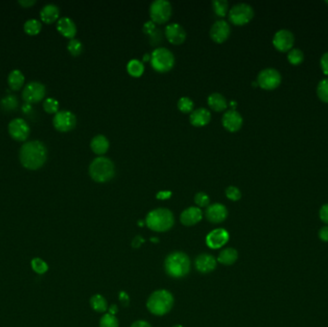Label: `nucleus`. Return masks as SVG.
I'll return each instance as SVG.
<instances>
[{"label":"nucleus","mask_w":328,"mask_h":327,"mask_svg":"<svg viewBox=\"0 0 328 327\" xmlns=\"http://www.w3.org/2000/svg\"><path fill=\"white\" fill-rule=\"evenodd\" d=\"M47 158L46 146L39 140L25 142L19 150V160L25 168L37 170L45 164Z\"/></svg>","instance_id":"f257e3e1"},{"label":"nucleus","mask_w":328,"mask_h":327,"mask_svg":"<svg viewBox=\"0 0 328 327\" xmlns=\"http://www.w3.org/2000/svg\"><path fill=\"white\" fill-rule=\"evenodd\" d=\"M174 215L167 208H157L147 214L145 224L153 231L163 232L171 229L174 225Z\"/></svg>","instance_id":"f03ea898"},{"label":"nucleus","mask_w":328,"mask_h":327,"mask_svg":"<svg viewBox=\"0 0 328 327\" xmlns=\"http://www.w3.org/2000/svg\"><path fill=\"white\" fill-rule=\"evenodd\" d=\"M189 257L181 252H175L169 254L164 262V268L167 275L171 278H184L190 270Z\"/></svg>","instance_id":"7ed1b4c3"},{"label":"nucleus","mask_w":328,"mask_h":327,"mask_svg":"<svg viewBox=\"0 0 328 327\" xmlns=\"http://www.w3.org/2000/svg\"><path fill=\"white\" fill-rule=\"evenodd\" d=\"M88 172L92 180L97 182H106L114 177L115 167L109 157L98 156L91 161Z\"/></svg>","instance_id":"20e7f679"},{"label":"nucleus","mask_w":328,"mask_h":327,"mask_svg":"<svg viewBox=\"0 0 328 327\" xmlns=\"http://www.w3.org/2000/svg\"><path fill=\"white\" fill-rule=\"evenodd\" d=\"M174 297L167 290H158L154 292L147 302V308L154 315L163 316L172 309Z\"/></svg>","instance_id":"39448f33"},{"label":"nucleus","mask_w":328,"mask_h":327,"mask_svg":"<svg viewBox=\"0 0 328 327\" xmlns=\"http://www.w3.org/2000/svg\"><path fill=\"white\" fill-rule=\"evenodd\" d=\"M151 65L156 71L167 72L175 65L174 54L167 48L159 47L153 51Z\"/></svg>","instance_id":"423d86ee"},{"label":"nucleus","mask_w":328,"mask_h":327,"mask_svg":"<svg viewBox=\"0 0 328 327\" xmlns=\"http://www.w3.org/2000/svg\"><path fill=\"white\" fill-rule=\"evenodd\" d=\"M150 17L155 23H165L172 15V5L167 0H155L150 6Z\"/></svg>","instance_id":"0eeeda50"},{"label":"nucleus","mask_w":328,"mask_h":327,"mask_svg":"<svg viewBox=\"0 0 328 327\" xmlns=\"http://www.w3.org/2000/svg\"><path fill=\"white\" fill-rule=\"evenodd\" d=\"M254 16V9L247 3H238L234 5L229 13L230 20L235 25L247 24L253 19Z\"/></svg>","instance_id":"6e6552de"},{"label":"nucleus","mask_w":328,"mask_h":327,"mask_svg":"<svg viewBox=\"0 0 328 327\" xmlns=\"http://www.w3.org/2000/svg\"><path fill=\"white\" fill-rule=\"evenodd\" d=\"M281 75L274 68H265L257 77V85L263 90H272L280 87Z\"/></svg>","instance_id":"1a4fd4ad"},{"label":"nucleus","mask_w":328,"mask_h":327,"mask_svg":"<svg viewBox=\"0 0 328 327\" xmlns=\"http://www.w3.org/2000/svg\"><path fill=\"white\" fill-rule=\"evenodd\" d=\"M46 90L43 84L40 82H31L27 84L22 91V98L26 103H37L44 98Z\"/></svg>","instance_id":"9d476101"},{"label":"nucleus","mask_w":328,"mask_h":327,"mask_svg":"<svg viewBox=\"0 0 328 327\" xmlns=\"http://www.w3.org/2000/svg\"><path fill=\"white\" fill-rule=\"evenodd\" d=\"M76 116L69 111L58 112L53 118V125L58 131H71L76 126Z\"/></svg>","instance_id":"9b49d317"},{"label":"nucleus","mask_w":328,"mask_h":327,"mask_svg":"<svg viewBox=\"0 0 328 327\" xmlns=\"http://www.w3.org/2000/svg\"><path fill=\"white\" fill-rule=\"evenodd\" d=\"M10 135L17 141H25L30 134V127L22 118H15L9 123Z\"/></svg>","instance_id":"f8f14e48"},{"label":"nucleus","mask_w":328,"mask_h":327,"mask_svg":"<svg viewBox=\"0 0 328 327\" xmlns=\"http://www.w3.org/2000/svg\"><path fill=\"white\" fill-rule=\"evenodd\" d=\"M294 42H295L294 35L289 30H285V29L277 31L272 39L273 46L280 52H289L292 49Z\"/></svg>","instance_id":"ddd939ff"},{"label":"nucleus","mask_w":328,"mask_h":327,"mask_svg":"<svg viewBox=\"0 0 328 327\" xmlns=\"http://www.w3.org/2000/svg\"><path fill=\"white\" fill-rule=\"evenodd\" d=\"M209 35L211 39L218 43L226 41L231 35V26L225 20H217L210 28Z\"/></svg>","instance_id":"4468645a"},{"label":"nucleus","mask_w":328,"mask_h":327,"mask_svg":"<svg viewBox=\"0 0 328 327\" xmlns=\"http://www.w3.org/2000/svg\"><path fill=\"white\" fill-rule=\"evenodd\" d=\"M230 240L229 232L224 229H216L210 231L207 236V245L213 250L224 247Z\"/></svg>","instance_id":"2eb2a0df"},{"label":"nucleus","mask_w":328,"mask_h":327,"mask_svg":"<svg viewBox=\"0 0 328 327\" xmlns=\"http://www.w3.org/2000/svg\"><path fill=\"white\" fill-rule=\"evenodd\" d=\"M222 122L228 131H237L243 125V117L237 111L230 110L224 113Z\"/></svg>","instance_id":"dca6fc26"},{"label":"nucleus","mask_w":328,"mask_h":327,"mask_svg":"<svg viewBox=\"0 0 328 327\" xmlns=\"http://www.w3.org/2000/svg\"><path fill=\"white\" fill-rule=\"evenodd\" d=\"M165 37L173 44H181L186 39V32L184 27L179 23H170L165 27Z\"/></svg>","instance_id":"f3484780"},{"label":"nucleus","mask_w":328,"mask_h":327,"mask_svg":"<svg viewBox=\"0 0 328 327\" xmlns=\"http://www.w3.org/2000/svg\"><path fill=\"white\" fill-rule=\"evenodd\" d=\"M206 216L208 221L213 224H219L224 222L228 217V209L222 204H213L208 205L206 210Z\"/></svg>","instance_id":"a211bd4d"},{"label":"nucleus","mask_w":328,"mask_h":327,"mask_svg":"<svg viewBox=\"0 0 328 327\" xmlns=\"http://www.w3.org/2000/svg\"><path fill=\"white\" fill-rule=\"evenodd\" d=\"M196 269L201 274H208L215 270L217 266V260L211 254H200L195 260Z\"/></svg>","instance_id":"6ab92c4d"},{"label":"nucleus","mask_w":328,"mask_h":327,"mask_svg":"<svg viewBox=\"0 0 328 327\" xmlns=\"http://www.w3.org/2000/svg\"><path fill=\"white\" fill-rule=\"evenodd\" d=\"M201 218H203V212L200 207H196V206H190L181 214V222L186 227H190L198 224L201 220Z\"/></svg>","instance_id":"aec40b11"},{"label":"nucleus","mask_w":328,"mask_h":327,"mask_svg":"<svg viewBox=\"0 0 328 327\" xmlns=\"http://www.w3.org/2000/svg\"><path fill=\"white\" fill-rule=\"evenodd\" d=\"M57 29L60 33L68 39H74L75 35L77 33V27L74 23L71 18L67 17H63L59 18L57 22Z\"/></svg>","instance_id":"412c9836"},{"label":"nucleus","mask_w":328,"mask_h":327,"mask_svg":"<svg viewBox=\"0 0 328 327\" xmlns=\"http://www.w3.org/2000/svg\"><path fill=\"white\" fill-rule=\"evenodd\" d=\"M211 119L210 112L205 107H199L193 111L190 115V122L196 127L208 125Z\"/></svg>","instance_id":"4be33fe9"},{"label":"nucleus","mask_w":328,"mask_h":327,"mask_svg":"<svg viewBox=\"0 0 328 327\" xmlns=\"http://www.w3.org/2000/svg\"><path fill=\"white\" fill-rule=\"evenodd\" d=\"M60 16V9L55 4H46L40 10V17L43 22L52 23L56 21Z\"/></svg>","instance_id":"5701e85b"},{"label":"nucleus","mask_w":328,"mask_h":327,"mask_svg":"<svg viewBox=\"0 0 328 327\" xmlns=\"http://www.w3.org/2000/svg\"><path fill=\"white\" fill-rule=\"evenodd\" d=\"M90 148L97 155H104L110 148V141L103 134H98L91 139Z\"/></svg>","instance_id":"b1692460"},{"label":"nucleus","mask_w":328,"mask_h":327,"mask_svg":"<svg viewBox=\"0 0 328 327\" xmlns=\"http://www.w3.org/2000/svg\"><path fill=\"white\" fill-rule=\"evenodd\" d=\"M208 103L209 106L216 112H222L228 106L226 99L218 92H214L208 96Z\"/></svg>","instance_id":"393cba45"},{"label":"nucleus","mask_w":328,"mask_h":327,"mask_svg":"<svg viewBox=\"0 0 328 327\" xmlns=\"http://www.w3.org/2000/svg\"><path fill=\"white\" fill-rule=\"evenodd\" d=\"M24 84V75L18 69L11 71L8 76L9 87L13 90H19Z\"/></svg>","instance_id":"a878e982"},{"label":"nucleus","mask_w":328,"mask_h":327,"mask_svg":"<svg viewBox=\"0 0 328 327\" xmlns=\"http://www.w3.org/2000/svg\"><path fill=\"white\" fill-rule=\"evenodd\" d=\"M237 258H238L237 251L232 249V248H229V249H224L220 253L217 261L220 262L221 264L230 266V265H232L233 263H235Z\"/></svg>","instance_id":"bb28decb"},{"label":"nucleus","mask_w":328,"mask_h":327,"mask_svg":"<svg viewBox=\"0 0 328 327\" xmlns=\"http://www.w3.org/2000/svg\"><path fill=\"white\" fill-rule=\"evenodd\" d=\"M129 74L133 77H140L144 72V65L141 61L137 59L131 60L127 65Z\"/></svg>","instance_id":"cd10ccee"},{"label":"nucleus","mask_w":328,"mask_h":327,"mask_svg":"<svg viewBox=\"0 0 328 327\" xmlns=\"http://www.w3.org/2000/svg\"><path fill=\"white\" fill-rule=\"evenodd\" d=\"M90 306L93 310L103 313L108 309V303L103 295L94 294L90 298Z\"/></svg>","instance_id":"c85d7f7f"},{"label":"nucleus","mask_w":328,"mask_h":327,"mask_svg":"<svg viewBox=\"0 0 328 327\" xmlns=\"http://www.w3.org/2000/svg\"><path fill=\"white\" fill-rule=\"evenodd\" d=\"M31 268L38 275H44L48 271V264L40 257H35L31 260Z\"/></svg>","instance_id":"c756f323"},{"label":"nucleus","mask_w":328,"mask_h":327,"mask_svg":"<svg viewBox=\"0 0 328 327\" xmlns=\"http://www.w3.org/2000/svg\"><path fill=\"white\" fill-rule=\"evenodd\" d=\"M23 28H24L26 33L34 36V35L40 33V30H41V23L38 19H35V18L28 19L25 22Z\"/></svg>","instance_id":"7c9ffc66"},{"label":"nucleus","mask_w":328,"mask_h":327,"mask_svg":"<svg viewBox=\"0 0 328 327\" xmlns=\"http://www.w3.org/2000/svg\"><path fill=\"white\" fill-rule=\"evenodd\" d=\"M212 7L218 17H224L229 10V2L226 0H214L212 1Z\"/></svg>","instance_id":"2f4dec72"},{"label":"nucleus","mask_w":328,"mask_h":327,"mask_svg":"<svg viewBox=\"0 0 328 327\" xmlns=\"http://www.w3.org/2000/svg\"><path fill=\"white\" fill-rule=\"evenodd\" d=\"M287 58H288L289 63H290L291 65H293V66H298V65H300V64L304 62V52H302L301 50L297 49V48L291 49L288 52Z\"/></svg>","instance_id":"473e14b6"},{"label":"nucleus","mask_w":328,"mask_h":327,"mask_svg":"<svg viewBox=\"0 0 328 327\" xmlns=\"http://www.w3.org/2000/svg\"><path fill=\"white\" fill-rule=\"evenodd\" d=\"M318 97L324 103H328V79L321 80L317 88Z\"/></svg>","instance_id":"72a5a7b5"},{"label":"nucleus","mask_w":328,"mask_h":327,"mask_svg":"<svg viewBox=\"0 0 328 327\" xmlns=\"http://www.w3.org/2000/svg\"><path fill=\"white\" fill-rule=\"evenodd\" d=\"M67 49L73 56H79L83 52L84 46H83V43L79 40L71 39L67 44Z\"/></svg>","instance_id":"f704fd0d"},{"label":"nucleus","mask_w":328,"mask_h":327,"mask_svg":"<svg viewBox=\"0 0 328 327\" xmlns=\"http://www.w3.org/2000/svg\"><path fill=\"white\" fill-rule=\"evenodd\" d=\"M100 327H119V323L114 315L108 313L100 319Z\"/></svg>","instance_id":"c9c22d12"},{"label":"nucleus","mask_w":328,"mask_h":327,"mask_svg":"<svg viewBox=\"0 0 328 327\" xmlns=\"http://www.w3.org/2000/svg\"><path fill=\"white\" fill-rule=\"evenodd\" d=\"M178 107L181 112H183L184 114H187V113H190L192 112L193 107H194V103H193L192 100L189 98V97H182L179 100L178 102Z\"/></svg>","instance_id":"e433bc0d"},{"label":"nucleus","mask_w":328,"mask_h":327,"mask_svg":"<svg viewBox=\"0 0 328 327\" xmlns=\"http://www.w3.org/2000/svg\"><path fill=\"white\" fill-rule=\"evenodd\" d=\"M43 108L48 114H57L59 110V102L55 98H47L43 102Z\"/></svg>","instance_id":"4c0bfd02"},{"label":"nucleus","mask_w":328,"mask_h":327,"mask_svg":"<svg viewBox=\"0 0 328 327\" xmlns=\"http://www.w3.org/2000/svg\"><path fill=\"white\" fill-rule=\"evenodd\" d=\"M194 201H195V203L197 204V205L200 206V207L208 206L209 203H210L209 197L205 192H198L194 197Z\"/></svg>","instance_id":"58836bf2"},{"label":"nucleus","mask_w":328,"mask_h":327,"mask_svg":"<svg viewBox=\"0 0 328 327\" xmlns=\"http://www.w3.org/2000/svg\"><path fill=\"white\" fill-rule=\"evenodd\" d=\"M225 195L230 200L234 201V202L240 200L241 197H242L240 190L235 186H229L228 188L225 189Z\"/></svg>","instance_id":"ea45409f"},{"label":"nucleus","mask_w":328,"mask_h":327,"mask_svg":"<svg viewBox=\"0 0 328 327\" xmlns=\"http://www.w3.org/2000/svg\"><path fill=\"white\" fill-rule=\"evenodd\" d=\"M161 39H162V33H161L160 29H158V28L150 35V42L152 43L153 45L160 43Z\"/></svg>","instance_id":"a19ab883"},{"label":"nucleus","mask_w":328,"mask_h":327,"mask_svg":"<svg viewBox=\"0 0 328 327\" xmlns=\"http://www.w3.org/2000/svg\"><path fill=\"white\" fill-rule=\"evenodd\" d=\"M320 219L328 225V204L323 205L320 209Z\"/></svg>","instance_id":"79ce46f5"},{"label":"nucleus","mask_w":328,"mask_h":327,"mask_svg":"<svg viewBox=\"0 0 328 327\" xmlns=\"http://www.w3.org/2000/svg\"><path fill=\"white\" fill-rule=\"evenodd\" d=\"M320 66H321L322 72L328 76V52L324 53L320 59Z\"/></svg>","instance_id":"37998d69"},{"label":"nucleus","mask_w":328,"mask_h":327,"mask_svg":"<svg viewBox=\"0 0 328 327\" xmlns=\"http://www.w3.org/2000/svg\"><path fill=\"white\" fill-rule=\"evenodd\" d=\"M156 29H157L156 24H155V22H153L152 20H151V21H147V22L145 23L144 26H143V32H144L145 34H147V35H149V36H150Z\"/></svg>","instance_id":"c03bdc74"},{"label":"nucleus","mask_w":328,"mask_h":327,"mask_svg":"<svg viewBox=\"0 0 328 327\" xmlns=\"http://www.w3.org/2000/svg\"><path fill=\"white\" fill-rule=\"evenodd\" d=\"M319 238L323 242H328V226H325L319 230Z\"/></svg>","instance_id":"a18cd8bd"},{"label":"nucleus","mask_w":328,"mask_h":327,"mask_svg":"<svg viewBox=\"0 0 328 327\" xmlns=\"http://www.w3.org/2000/svg\"><path fill=\"white\" fill-rule=\"evenodd\" d=\"M172 196V192L171 191H160L157 194V198L160 200H167L170 197Z\"/></svg>","instance_id":"49530a36"},{"label":"nucleus","mask_w":328,"mask_h":327,"mask_svg":"<svg viewBox=\"0 0 328 327\" xmlns=\"http://www.w3.org/2000/svg\"><path fill=\"white\" fill-rule=\"evenodd\" d=\"M18 3H19L22 7L28 8V7H31L32 5H34V4L36 3V0H19Z\"/></svg>","instance_id":"de8ad7c7"},{"label":"nucleus","mask_w":328,"mask_h":327,"mask_svg":"<svg viewBox=\"0 0 328 327\" xmlns=\"http://www.w3.org/2000/svg\"><path fill=\"white\" fill-rule=\"evenodd\" d=\"M131 327H152L151 324L145 320H136Z\"/></svg>","instance_id":"09e8293b"},{"label":"nucleus","mask_w":328,"mask_h":327,"mask_svg":"<svg viewBox=\"0 0 328 327\" xmlns=\"http://www.w3.org/2000/svg\"><path fill=\"white\" fill-rule=\"evenodd\" d=\"M143 242H144L143 238L140 237V236H136V237L133 240V244H132V246H133L134 248L137 249V248H139V247L141 246V244H142Z\"/></svg>","instance_id":"8fccbe9b"},{"label":"nucleus","mask_w":328,"mask_h":327,"mask_svg":"<svg viewBox=\"0 0 328 327\" xmlns=\"http://www.w3.org/2000/svg\"><path fill=\"white\" fill-rule=\"evenodd\" d=\"M119 298H120L121 303H124V304H127L129 303V296L128 294L124 292L120 293V295H119Z\"/></svg>","instance_id":"3c124183"},{"label":"nucleus","mask_w":328,"mask_h":327,"mask_svg":"<svg viewBox=\"0 0 328 327\" xmlns=\"http://www.w3.org/2000/svg\"><path fill=\"white\" fill-rule=\"evenodd\" d=\"M116 312H117V306H116V305H112V306L110 307V314L114 315Z\"/></svg>","instance_id":"603ef678"},{"label":"nucleus","mask_w":328,"mask_h":327,"mask_svg":"<svg viewBox=\"0 0 328 327\" xmlns=\"http://www.w3.org/2000/svg\"><path fill=\"white\" fill-rule=\"evenodd\" d=\"M149 60H151V56H150L148 53H146L144 57H143V61H144V62H149Z\"/></svg>","instance_id":"864d4df0"},{"label":"nucleus","mask_w":328,"mask_h":327,"mask_svg":"<svg viewBox=\"0 0 328 327\" xmlns=\"http://www.w3.org/2000/svg\"><path fill=\"white\" fill-rule=\"evenodd\" d=\"M231 105L232 106H236V103L235 102H231Z\"/></svg>","instance_id":"5fc2aeb1"},{"label":"nucleus","mask_w":328,"mask_h":327,"mask_svg":"<svg viewBox=\"0 0 328 327\" xmlns=\"http://www.w3.org/2000/svg\"><path fill=\"white\" fill-rule=\"evenodd\" d=\"M173 327H184V326H183V325H175V326H173Z\"/></svg>","instance_id":"6e6d98bb"},{"label":"nucleus","mask_w":328,"mask_h":327,"mask_svg":"<svg viewBox=\"0 0 328 327\" xmlns=\"http://www.w3.org/2000/svg\"><path fill=\"white\" fill-rule=\"evenodd\" d=\"M325 3H326V4H327L328 5V1H325Z\"/></svg>","instance_id":"4d7b16f0"}]
</instances>
